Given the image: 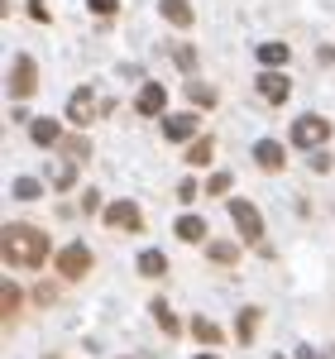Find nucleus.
<instances>
[{
    "instance_id": "1",
    "label": "nucleus",
    "mask_w": 335,
    "mask_h": 359,
    "mask_svg": "<svg viewBox=\"0 0 335 359\" xmlns=\"http://www.w3.org/2000/svg\"><path fill=\"white\" fill-rule=\"evenodd\" d=\"M5 264H25V269H39L48 259V235L34 230V225H5Z\"/></svg>"
},
{
    "instance_id": "2",
    "label": "nucleus",
    "mask_w": 335,
    "mask_h": 359,
    "mask_svg": "<svg viewBox=\"0 0 335 359\" xmlns=\"http://www.w3.org/2000/svg\"><path fill=\"white\" fill-rule=\"evenodd\" d=\"M292 144H297V149H321V144H331V120H321V115H297V120H292Z\"/></svg>"
},
{
    "instance_id": "3",
    "label": "nucleus",
    "mask_w": 335,
    "mask_h": 359,
    "mask_svg": "<svg viewBox=\"0 0 335 359\" xmlns=\"http://www.w3.org/2000/svg\"><path fill=\"white\" fill-rule=\"evenodd\" d=\"M106 111H111V106H96V91H91V86H77L72 101H67V120H72V125H91L96 115H106Z\"/></svg>"
},
{
    "instance_id": "4",
    "label": "nucleus",
    "mask_w": 335,
    "mask_h": 359,
    "mask_svg": "<svg viewBox=\"0 0 335 359\" xmlns=\"http://www.w3.org/2000/svg\"><path fill=\"white\" fill-rule=\"evenodd\" d=\"M53 264H57V278H67V283H72V278H86V269H91V249L86 245H62V254H57Z\"/></svg>"
},
{
    "instance_id": "5",
    "label": "nucleus",
    "mask_w": 335,
    "mask_h": 359,
    "mask_svg": "<svg viewBox=\"0 0 335 359\" xmlns=\"http://www.w3.org/2000/svg\"><path fill=\"white\" fill-rule=\"evenodd\" d=\"M230 221L240 225L245 240H259V235H264V216H259L254 201H240V196H235V201H230Z\"/></svg>"
},
{
    "instance_id": "6",
    "label": "nucleus",
    "mask_w": 335,
    "mask_h": 359,
    "mask_svg": "<svg viewBox=\"0 0 335 359\" xmlns=\"http://www.w3.org/2000/svg\"><path fill=\"white\" fill-rule=\"evenodd\" d=\"M34 86H39L34 62H29V57H15V67H10V96H15V101H25V96H34Z\"/></svg>"
},
{
    "instance_id": "7",
    "label": "nucleus",
    "mask_w": 335,
    "mask_h": 359,
    "mask_svg": "<svg viewBox=\"0 0 335 359\" xmlns=\"http://www.w3.org/2000/svg\"><path fill=\"white\" fill-rule=\"evenodd\" d=\"M259 96H264L268 106H282V101L292 96V82H287L282 72H259Z\"/></svg>"
},
{
    "instance_id": "8",
    "label": "nucleus",
    "mask_w": 335,
    "mask_h": 359,
    "mask_svg": "<svg viewBox=\"0 0 335 359\" xmlns=\"http://www.w3.org/2000/svg\"><path fill=\"white\" fill-rule=\"evenodd\" d=\"M254 163L264 168V172H278V168L287 163V149H282L278 139H259V144H254Z\"/></svg>"
},
{
    "instance_id": "9",
    "label": "nucleus",
    "mask_w": 335,
    "mask_h": 359,
    "mask_svg": "<svg viewBox=\"0 0 335 359\" xmlns=\"http://www.w3.org/2000/svg\"><path fill=\"white\" fill-rule=\"evenodd\" d=\"M106 221H111L115 230H139L144 216H139V206H135V201H111V206H106Z\"/></svg>"
},
{
    "instance_id": "10",
    "label": "nucleus",
    "mask_w": 335,
    "mask_h": 359,
    "mask_svg": "<svg viewBox=\"0 0 335 359\" xmlns=\"http://www.w3.org/2000/svg\"><path fill=\"white\" fill-rule=\"evenodd\" d=\"M163 106H168V91L158 82H144L139 86V115H163Z\"/></svg>"
},
{
    "instance_id": "11",
    "label": "nucleus",
    "mask_w": 335,
    "mask_h": 359,
    "mask_svg": "<svg viewBox=\"0 0 335 359\" xmlns=\"http://www.w3.org/2000/svg\"><path fill=\"white\" fill-rule=\"evenodd\" d=\"M187 331H192V340H201V345H221V340H225L221 326H216L211 316H192V321H187Z\"/></svg>"
},
{
    "instance_id": "12",
    "label": "nucleus",
    "mask_w": 335,
    "mask_h": 359,
    "mask_svg": "<svg viewBox=\"0 0 335 359\" xmlns=\"http://www.w3.org/2000/svg\"><path fill=\"white\" fill-rule=\"evenodd\" d=\"M192 135H196V115H168L163 120V139H172V144L192 139Z\"/></svg>"
},
{
    "instance_id": "13",
    "label": "nucleus",
    "mask_w": 335,
    "mask_h": 359,
    "mask_svg": "<svg viewBox=\"0 0 335 359\" xmlns=\"http://www.w3.org/2000/svg\"><path fill=\"white\" fill-rule=\"evenodd\" d=\"M149 311H153V321H158L168 335H182V321H177V311H172L163 297H153V302H149Z\"/></svg>"
},
{
    "instance_id": "14",
    "label": "nucleus",
    "mask_w": 335,
    "mask_h": 359,
    "mask_svg": "<svg viewBox=\"0 0 335 359\" xmlns=\"http://www.w3.org/2000/svg\"><path fill=\"white\" fill-rule=\"evenodd\" d=\"M57 135H62V125H57V120H34V125H29V139H34L39 149L57 144Z\"/></svg>"
},
{
    "instance_id": "15",
    "label": "nucleus",
    "mask_w": 335,
    "mask_h": 359,
    "mask_svg": "<svg viewBox=\"0 0 335 359\" xmlns=\"http://www.w3.org/2000/svg\"><path fill=\"white\" fill-rule=\"evenodd\" d=\"M172 230H177V240H187V245H201V240H206V221H201V216H182Z\"/></svg>"
},
{
    "instance_id": "16",
    "label": "nucleus",
    "mask_w": 335,
    "mask_h": 359,
    "mask_svg": "<svg viewBox=\"0 0 335 359\" xmlns=\"http://www.w3.org/2000/svg\"><path fill=\"white\" fill-rule=\"evenodd\" d=\"M158 10H163V20H168V25H177V29H187V25H192V5H187V0H163Z\"/></svg>"
},
{
    "instance_id": "17",
    "label": "nucleus",
    "mask_w": 335,
    "mask_h": 359,
    "mask_svg": "<svg viewBox=\"0 0 335 359\" xmlns=\"http://www.w3.org/2000/svg\"><path fill=\"white\" fill-rule=\"evenodd\" d=\"M139 273L163 278L168 273V254H163V249H144V254H139Z\"/></svg>"
},
{
    "instance_id": "18",
    "label": "nucleus",
    "mask_w": 335,
    "mask_h": 359,
    "mask_svg": "<svg viewBox=\"0 0 335 359\" xmlns=\"http://www.w3.org/2000/svg\"><path fill=\"white\" fill-rule=\"evenodd\" d=\"M206 259H211V264H221V269H230V264L240 259V249L230 245V240H211V245H206Z\"/></svg>"
},
{
    "instance_id": "19",
    "label": "nucleus",
    "mask_w": 335,
    "mask_h": 359,
    "mask_svg": "<svg viewBox=\"0 0 335 359\" xmlns=\"http://www.w3.org/2000/svg\"><path fill=\"white\" fill-rule=\"evenodd\" d=\"M20 297H25V292H20L15 283H5V287H0V306H5V326H15V311H20Z\"/></svg>"
},
{
    "instance_id": "20",
    "label": "nucleus",
    "mask_w": 335,
    "mask_h": 359,
    "mask_svg": "<svg viewBox=\"0 0 335 359\" xmlns=\"http://www.w3.org/2000/svg\"><path fill=\"white\" fill-rule=\"evenodd\" d=\"M287 43H259V62H264V67H282V62H287Z\"/></svg>"
},
{
    "instance_id": "21",
    "label": "nucleus",
    "mask_w": 335,
    "mask_h": 359,
    "mask_svg": "<svg viewBox=\"0 0 335 359\" xmlns=\"http://www.w3.org/2000/svg\"><path fill=\"white\" fill-rule=\"evenodd\" d=\"M211 158H216V139H196L192 149H187V163H192V168L211 163Z\"/></svg>"
},
{
    "instance_id": "22",
    "label": "nucleus",
    "mask_w": 335,
    "mask_h": 359,
    "mask_svg": "<svg viewBox=\"0 0 335 359\" xmlns=\"http://www.w3.org/2000/svg\"><path fill=\"white\" fill-rule=\"evenodd\" d=\"M187 101H192V106H201V111H206V106H216V86H206V82H187Z\"/></svg>"
},
{
    "instance_id": "23",
    "label": "nucleus",
    "mask_w": 335,
    "mask_h": 359,
    "mask_svg": "<svg viewBox=\"0 0 335 359\" xmlns=\"http://www.w3.org/2000/svg\"><path fill=\"white\" fill-rule=\"evenodd\" d=\"M235 340H254V331H259V311H254V306H245V311H240V321H235Z\"/></svg>"
},
{
    "instance_id": "24",
    "label": "nucleus",
    "mask_w": 335,
    "mask_h": 359,
    "mask_svg": "<svg viewBox=\"0 0 335 359\" xmlns=\"http://www.w3.org/2000/svg\"><path fill=\"white\" fill-rule=\"evenodd\" d=\"M62 149H67V158H72V163H86V158H91V144H86L82 135H72V139H62Z\"/></svg>"
},
{
    "instance_id": "25",
    "label": "nucleus",
    "mask_w": 335,
    "mask_h": 359,
    "mask_svg": "<svg viewBox=\"0 0 335 359\" xmlns=\"http://www.w3.org/2000/svg\"><path fill=\"white\" fill-rule=\"evenodd\" d=\"M230 182H235L230 172H211V177H206V196H225V192H230Z\"/></svg>"
},
{
    "instance_id": "26",
    "label": "nucleus",
    "mask_w": 335,
    "mask_h": 359,
    "mask_svg": "<svg viewBox=\"0 0 335 359\" xmlns=\"http://www.w3.org/2000/svg\"><path fill=\"white\" fill-rule=\"evenodd\" d=\"M15 196L34 201V196H39V182H34V177H20V182H15Z\"/></svg>"
},
{
    "instance_id": "27",
    "label": "nucleus",
    "mask_w": 335,
    "mask_h": 359,
    "mask_svg": "<svg viewBox=\"0 0 335 359\" xmlns=\"http://www.w3.org/2000/svg\"><path fill=\"white\" fill-rule=\"evenodd\" d=\"M91 5V15H115L120 10V0H86Z\"/></svg>"
},
{
    "instance_id": "28",
    "label": "nucleus",
    "mask_w": 335,
    "mask_h": 359,
    "mask_svg": "<svg viewBox=\"0 0 335 359\" xmlns=\"http://www.w3.org/2000/svg\"><path fill=\"white\" fill-rule=\"evenodd\" d=\"M72 182H77V168H62V172H57V182H53V187H57V192H67Z\"/></svg>"
},
{
    "instance_id": "29",
    "label": "nucleus",
    "mask_w": 335,
    "mask_h": 359,
    "mask_svg": "<svg viewBox=\"0 0 335 359\" xmlns=\"http://www.w3.org/2000/svg\"><path fill=\"white\" fill-rule=\"evenodd\" d=\"M297 359H316V355H311V350H297Z\"/></svg>"
},
{
    "instance_id": "30",
    "label": "nucleus",
    "mask_w": 335,
    "mask_h": 359,
    "mask_svg": "<svg viewBox=\"0 0 335 359\" xmlns=\"http://www.w3.org/2000/svg\"><path fill=\"white\" fill-rule=\"evenodd\" d=\"M196 359H216V355H196Z\"/></svg>"
}]
</instances>
